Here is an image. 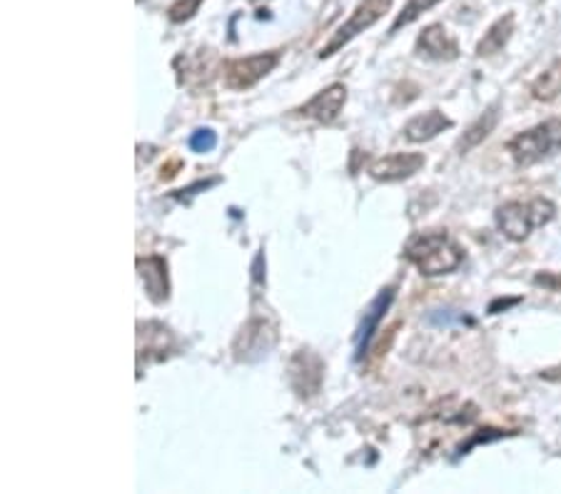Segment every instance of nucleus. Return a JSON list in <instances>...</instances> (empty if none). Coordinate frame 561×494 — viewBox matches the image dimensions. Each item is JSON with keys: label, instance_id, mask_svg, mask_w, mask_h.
Here are the masks:
<instances>
[{"label": "nucleus", "instance_id": "obj_1", "mask_svg": "<svg viewBox=\"0 0 561 494\" xmlns=\"http://www.w3.org/2000/svg\"><path fill=\"white\" fill-rule=\"evenodd\" d=\"M405 258L427 278L450 275L464 262V250L447 230H424L405 245Z\"/></svg>", "mask_w": 561, "mask_h": 494}, {"label": "nucleus", "instance_id": "obj_2", "mask_svg": "<svg viewBox=\"0 0 561 494\" xmlns=\"http://www.w3.org/2000/svg\"><path fill=\"white\" fill-rule=\"evenodd\" d=\"M554 215H556V205L546 197H534V200H512L504 205L497 207L494 220L497 227L502 230L506 240L512 243H524L526 237L536 230L544 227L546 223H552Z\"/></svg>", "mask_w": 561, "mask_h": 494}, {"label": "nucleus", "instance_id": "obj_3", "mask_svg": "<svg viewBox=\"0 0 561 494\" xmlns=\"http://www.w3.org/2000/svg\"><path fill=\"white\" fill-rule=\"evenodd\" d=\"M506 152L514 158L519 168H532L542 160L554 158L556 152H561V118L544 121L534 125L532 131L514 135L506 142Z\"/></svg>", "mask_w": 561, "mask_h": 494}, {"label": "nucleus", "instance_id": "obj_4", "mask_svg": "<svg viewBox=\"0 0 561 494\" xmlns=\"http://www.w3.org/2000/svg\"><path fill=\"white\" fill-rule=\"evenodd\" d=\"M392 3H395V0H359L355 10H352L350 18L334 30L330 43L320 50V58H323V60L324 58H332L337 50L347 46L350 40H355L359 33H365V30L372 28L375 23H379V20L385 18V13H389Z\"/></svg>", "mask_w": 561, "mask_h": 494}, {"label": "nucleus", "instance_id": "obj_5", "mask_svg": "<svg viewBox=\"0 0 561 494\" xmlns=\"http://www.w3.org/2000/svg\"><path fill=\"white\" fill-rule=\"evenodd\" d=\"M280 63V53L270 50V53H255L248 58H235L228 60L222 66V83L228 90H249L255 85L270 75Z\"/></svg>", "mask_w": 561, "mask_h": 494}, {"label": "nucleus", "instance_id": "obj_6", "mask_svg": "<svg viewBox=\"0 0 561 494\" xmlns=\"http://www.w3.org/2000/svg\"><path fill=\"white\" fill-rule=\"evenodd\" d=\"M277 342L275 327L267 320H249L248 325L239 330L238 340L232 345V352L238 357V363H259Z\"/></svg>", "mask_w": 561, "mask_h": 494}, {"label": "nucleus", "instance_id": "obj_7", "mask_svg": "<svg viewBox=\"0 0 561 494\" xmlns=\"http://www.w3.org/2000/svg\"><path fill=\"white\" fill-rule=\"evenodd\" d=\"M324 377V363L312 352V350H300L290 363V383L292 390L302 397L310 400L314 394H320L323 390Z\"/></svg>", "mask_w": 561, "mask_h": 494}, {"label": "nucleus", "instance_id": "obj_8", "mask_svg": "<svg viewBox=\"0 0 561 494\" xmlns=\"http://www.w3.org/2000/svg\"><path fill=\"white\" fill-rule=\"evenodd\" d=\"M392 302H395V288H385L377 298L369 302V308L365 310V318L359 322L357 335H355V360L357 363L365 360V354L369 352V345H372V340L377 335L385 315L392 308Z\"/></svg>", "mask_w": 561, "mask_h": 494}, {"label": "nucleus", "instance_id": "obj_9", "mask_svg": "<svg viewBox=\"0 0 561 494\" xmlns=\"http://www.w3.org/2000/svg\"><path fill=\"white\" fill-rule=\"evenodd\" d=\"M344 103H347V88L342 83H332L314 95V98H310L307 103L300 105L295 112L297 115H302V118H310V121L330 125V122L340 118Z\"/></svg>", "mask_w": 561, "mask_h": 494}, {"label": "nucleus", "instance_id": "obj_10", "mask_svg": "<svg viewBox=\"0 0 561 494\" xmlns=\"http://www.w3.org/2000/svg\"><path fill=\"white\" fill-rule=\"evenodd\" d=\"M422 152H392L385 158H377L369 165V175L375 177L377 183H399L407 177L417 175L424 168Z\"/></svg>", "mask_w": 561, "mask_h": 494}, {"label": "nucleus", "instance_id": "obj_11", "mask_svg": "<svg viewBox=\"0 0 561 494\" xmlns=\"http://www.w3.org/2000/svg\"><path fill=\"white\" fill-rule=\"evenodd\" d=\"M417 53L432 58V60H457L460 58V43L442 23H432L417 37Z\"/></svg>", "mask_w": 561, "mask_h": 494}, {"label": "nucleus", "instance_id": "obj_12", "mask_svg": "<svg viewBox=\"0 0 561 494\" xmlns=\"http://www.w3.org/2000/svg\"><path fill=\"white\" fill-rule=\"evenodd\" d=\"M138 275L148 298L155 305H163L170 298V275H167V262L160 255H148V258H140L138 260Z\"/></svg>", "mask_w": 561, "mask_h": 494}, {"label": "nucleus", "instance_id": "obj_13", "mask_svg": "<svg viewBox=\"0 0 561 494\" xmlns=\"http://www.w3.org/2000/svg\"><path fill=\"white\" fill-rule=\"evenodd\" d=\"M173 332L160 322H140L138 325V357L143 360H165L167 354L173 352Z\"/></svg>", "mask_w": 561, "mask_h": 494}, {"label": "nucleus", "instance_id": "obj_14", "mask_svg": "<svg viewBox=\"0 0 561 494\" xmlns=\"http://www.w3.org/2000/svg\"><path fill=\"white\" fill-rule=\"evenodd\" d=\"M454 122L444 115L442 110H427L422 112V115H414L412 121L405 125V138L409 142H427V141H434L439 132L450 131Z\"/></svg>", "mask_w": 561, "mask_h": 494}, {"label": "nucleus", "instance_id": "obj_15", "mask_svg": "<svg viewBox=\"0 0 561 494\" xmlns=\"http://www.w3.org/2000/svg\"><path fill=\"white\" fill-rule=\"evenodd\" d=\"M516 26V16L514 13H504L502 18L494 20L489 30L484 33V37L477 43V56L479 58H489L497 56L499 50H504V46L509 43V37L514 33Z\"/></svg>", "mask_w": 561, "mask_h": 494}, {"label": "nucleus", "instance_id": "obj_16", "mask_svg": "<svg viewBox=\"0 0 561 494\" xmlns=\"http://www.w3.org/2000/svg\"><path fill=\"white\" fill-rule=\"evenodd\" d=\"M497 122H499V105H492L487 112H482L477 121L471 122L470 128L464 131V135H461L460 142H457V150L464 155V152H470L471 148H477L479 142H484L489 135L494 132Z\"/></svg>", "mask_w": 561, "mask_h": 494}, {"label": "nucleus", "instance_id": "obj_17", "mask_svg": "<svg viewBox=\"0 0 561 494\" xmlns=\"http://www.w3.org/2000/svg\"><path fill=\"white\" fill-rule=\"evenodd\" d=\"M561 95V58L554 60L532 83V98L539 103H552Z\"/></svg>", "mask_w": 561, "mask_h": 494}, {"label": "nucleus", "instance_id": "obj_18", "mask_svg": "<svg viewBox=\"0 0 561 494\" xmlns=\"http://www.w3.org/2000/svg\"><path fill=\"white\" fill-rule=\"evenodd\" d=\"M437 3H442V0H407V5L402 8V13H399V16L395 18V23H392L389 33H397V30H402L405 26L414 23V20L419 18L422 13L432 10Z\"/></svg>", "mask_w": 561, "mask_h": 494}, {"label": "nucleus", "instance_id": "obj_19", "mask_svg": "<svg viewBox=\"0 0 561 494\" xmlns=\"http://www.w3.org/2000/svg\"><path fill=\"white\" fill-rule=\"evenodd\" d=\"M427 322L432 327H457V325H474V320L467 318L460 310H432L427 315Z\"/></svg>", "mask_w": 561, "mask_h": 494}, {"label": "nucleus", "instance_id": "obj_20", "mask_svg": "<svg viewBox=\"0 0 561 494\" xmlns=\"http://www.w3.org/2000/svg\"><path fill=\"white\" fill-rule=\"evenodd\" d=\"M509 435H514V432H504V429H494V427H484L479 429V432H474L467 442H461L460 447H457V457H461V455H470L471 447H477V445H487V442H494V439H502V437H509Z\"/></svg>", "mask_w": 561, "mask_h": 494}, {"label": "nucleus", "instance_id": "obj_21", "mask_svg": "<svg viewBox=\"0 0 561 494\" xmlns=\"http://www.w3.org/2000/svg\"><path fill=\"white\" fill-rule=\"evenodd\" d=\"M187 145H190V150L197 152V155L212 152V150L217 148V132L212 131V128H197V131L190 135Z\"/></svg>", "mask_w": 561, "mask_h": 494}, {"label": "nucleus", "instance_id": "obj_22", "mask_svg": "<svg viewBox=\"0 0 561 494\" xmlns=\"http://www.w3.org/2000/svg\"><path fill=\"white\" fill-rule=\"evenodd\" d=\"M205 0H175L170 8H167V18L170 23H187L190 18H195V13L200 10Z\"/></svg>", "mask_w": 561, "mask_h": 494}, {"label": "nucleus", "instance_id": "obj_23", "mask_svg": "<svg viewBox=\"0 0 561 494\" xmlns=\"http://www.w3.org/2000/svg\"><path fill=\"white\" fill-rule=\"evenodd\" d=\"M534 285L549 289V292H561V272H536Z\"/></svg>", "mask_w": 561, "mask_h": 494}, {"label": "nucleus", "instance_id": "obj_24", "mask_svg": "<svg viewBox=\"0 0 561 494\" xmlns=\"http://www.w3.org/2000/svg\"><path fill=\"white\" fill-rule=\"evenodd\" d=\"M220 183V177H212V180H200V183H195V185L185 187V190H177V193H173V197L175 200H185V197H193L197 195L200 190H210V187H215Z\"/></svg>", "mask_w": 561, "mask_h": 494}, {"label": "nucleus", "instance_id": "obj_25", "mask_svg": "<svg viewBox=\"0 0 561 494\" xmlns=\"http://www.w3.org/2000/svg\"><path fill=\"white\" fill-rule=\"evenodd\" d=\"M180 170H183V160H180V158H170L165 163V165L160 168V180H163V183H170V180H175Z\"/></svg>", "mask_w": 561, "mask_h": 494}, {"label": "nucleus", "instance_id": "obj_26", "mask_svg": "<svg viewBox=\"0 0 561 494\" xmlns=\"http://www.w3.org/2000/svg\"><path fill=\"white\" fill-rule=\"evenodd\" d=\"M522 302V298H497L492 305H489V315H499V312H504V310L514 308V305H519Z\"/></svg>", "mask_w": 561, "mask_h": 494}, {"label": "nucleus", "instance_id": "obj_27", "mask_svg": "<svg viewBox=\"0 0 561 494\" xmlns=\"http://www.w3.org/2000/svg\"><path fill=\"white\" fill-rule=\"evenodd\" d=\"M262 262H265V255L259 252L258 258H255V265H252V278L258 282H265V275H262Z\"/></svg>", "mask_w": 561, "mask_h": 494}, {"label": "nucleus", "instance_id": "obj_28", "mask_svg": "<svg viewBox=\"0 0 561 494\" xmlns=\"http://www.w3.org/2000/svg\"><path fill=\"white\" fill-rule=\"evenodd\" d=\"M544 380H561V367H556V370H546V373H542Z\"/></svg>", "mask_w": 561, "mask_h": 494}]
</instances>
